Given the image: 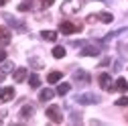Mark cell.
I'll return each instance as SVG.
<instances>
[{
    "label": "cell",
    "mask_w": 128,
    "mask_h": 126,
    "mask_svg": "<svg viewBox=\"0 0 128 126\" xmlns=\"http://www.w3.org/2000/svg\"><path fill=\"white\" fill-rule=\"evenodd\" d=\"M30 65H33L35 69H41V67H43V61H37V59H30Z\"/></svg>",
    "instance_id": "obj_24"
},
{
    "label": "cell",
    "mask_w": 128,
    "mask_h": 126,
    "mask_svg": "<svg viewBox=\"0 0 128 126\" xmlns=\"http://www.w3.org/2000/svg\"><path fill=\"white\" fill-rule=\"evenodd\" d=\"M114 88H116L118 92H126V90H128V82H126V80H122V77H118Z\"/></svg>",
    "instance_id": "obj_17"
},
{
    "label": "cell",
    "mask_w": 128,
    "mask_h": 126,
    "mask_svg": "<svg viewBox=\"0 0 128 126\" xmlns=\"http://www.w3.org/2000/svg\"><path fill=\"white\" fill-rule=\"evenodd\" d=\"M20 116H22V118H30V116H33V106H28V104L22 106V108H20Z\"/></svg>",
    "instance_id": "obj_18"
},
{
    "label": "cell",
    "mask_w": 128,
    "mask_h": 126,
    "mask_svg": "<svg viewBox=\"0 0 128 126\" xmlns=\"http://www.w3.org/2000/svg\"><path fill=\"white\" fill-rule=\"evenodd\" d=\"M71 120L73 122H82V116H79V114H71Z\"/></svg>",
    "instance_id": "obj_26"
},
{
    "label": "cell",
    "mask_w": 128,
    "mask_h": 126,
    "mask_svg": "<svg viewBox=\"0 0 128 126\" xmlns=\"http://www.w3.org/2000/svg\"><path fill=\"white\" fill-rule=\"evenodd\" d=\"M100 47L98 45H88V47H84L82 51H79V55L82 57H96V55H100Z\"/></svg>",
    "instance_id": "obj_5"
},
{
    "label": "cell",
    "mask_w": 128,
    "mask_h": 126,
    "mask_svg": "<svg viewBox=\"0 0 128 126\" xmlns=\"http://www.w3.org/2000/svg\"><path fill=\"white\" fill-rule=\"evenodd\" d=\"M69 90H71V86H69V84H59V86H57V94H59V96H65Z\"/></svg>",
    "instance_id": "obj_20"
},
{
    "label": "cell",
    "mask_w": 128,
    "mask_h": 126,
    "mask_svg": "<svg viewBox=\"0 0 128 126\" xmlns=\"http://www.w3.org/2000/svg\"><path fill=\"white\" fill-rule=\"evenodd\" d=\"M4 20L10 24V26H14V28H16V30H20V33H24V30H26V26H24V22H18L16 18H14V16H10V14L8 12H4Z\"/></svg>",
    "instance_id": "obj_6"
},
{
    "label": "cell",
    "mask_w": 128,
    "mask_h": 126,
    "mask_svg": "<svg viewBox=\"0 0 128 126\" xmlns=\"http://www.w3.org/2000/svg\"><path fill=\"white\" fill-rule=\"evenodd\" d=\"M53 2H55V0H41V4H43V6H45V8H47V6H51V4H53Z\"/></svg>",
    "instance_id": "obj_25"
},
{
    "label": "cell",
    "mask_w": 128,
    "mask_h": 126,
    "mask_svg": "<svg viewBox=\"0 0 128 126\" xmlns=\"http://www.w3.org/2000/svg\"><path fill=\"white\" fill-rule=\"evenodd\" d=\"M12 98H14V88H4L2 92H0V104L10 102Z\"/></svg>",
    "instance_id": "obj_8"
},
{
    "label": "cell",
    "mask_w": 128,
    "mask_h": 126,
    "mask_svg": "<svg viewBox=\"0 0 128 126\" xmlns=\"http://www.w3.org/2000/svg\"><path fill=\"white\" fill-rule=\"evenodd\" d=\"M30 6H33V4H30L28 0H24V2L18 4V12H26V10H30Z\"/></svg>",
    "instance_id": "obj_22"
},
{
    "label": "cell",
    "mask_w": 128,
    "mask_h": 126,
    "mask_svg": "<svg viewBox=\"0 0 128 126\" xmlns=\"http://www.w3.org/2000/svg\"><path fill=\"white\" fill-rule=\"evenodd\" d=\"M116 106H128V96H124V98H118V100H116Z\"/></svg>",
    "instance_id": "obj_23"
},
{
    "label": "cell",
    "mask_w": 128,
    "mask_h": 126,
    "mask_svg": "<svg viewBox=\"0 0 128 126\" xmlns=\"http://www.w3.org/2000/svg\"><path fill=\"white\" fill-rule=\"evenodd\" d=\"M77 100V104H100L102 102V98L100 96H96V94H79V96L75 98Z\"/></svg>",
    "instance_id": "obj_1"
},
{
    "label": "cell",
    "mask_w": 128,
    "mask_h": 126,
    "mask_svg": "<svg viewBox=\"0 0 128 126\" xmlns=\"http://www.w3.org/2000/svg\"><path fill=\"white\" fill-rule=\"evenodd\" d=\"M28 84H30V88H39V86H41V80H39V75H37V73L28 75Z\"/></svg>",
    "instance_id": "obj_19"
},
{
    "label": "cell",
    "mask_w": 128,
    "mask_h": 126,
    "mask_svg": "<svg viewBox=\"0 0 128 126\" xmlns=\"http://www.w3.org/2000/svg\"><path fill=\"white\" fill-rule=\"evenodd\" d=\"M53 57L55 59H63V57H65V47H61V45L53 47Z\"/></svg>",
    "instance_id": "obj_16"
},
{
    "label": "cell",
    "mask_w": 128,
    "mask_h": 126,
    "mask_svg": "<svg viewBox=\"0 0 128 126\" xmlns=\"http://www.w3.org/2000/svg\"><path fill=\"white\" fill-rule=\"evenodd\" d=\"M12 69H14V65H12V63H10V61H6V63H4V65H2V67H0V82H2V80H4V77H6V73H10Z\"/></svg>",
    "instance_id": "obj_13"
},
{
    "label": "cell",
    "mask_w": 128,
    "mask_h": 126,
    "mask_svg": "<svg viewBox=\"0 0 128 126\" xmlns=\"http://www.w3.org/2000/svg\"><path fill=\"white\" fill-rule=\"evenodd\" d=\"M79 8H82V0H65L63 6H61V12L71 14V12H77Z\"/></svg>",
    "instance_id": "obj_2"
},
{
    "label": "cell",
    "mask_w": 128,
    "mask_h": 126,
    "mask_svg": "<svg viewBox=\"0 0 128 126\" xmlns=\"http://www.w3.org/2000/svg\"><path fill=\"white\" fill-rule=\"evenodd\" d=\"M108 63H110V59H108V57H106V59H104V61H100V67H104V65H108Z\"/></svg>",
    "instance_id": "obj_28"
},
{
    "label": "cell",
    "mask_w": 128,
    "mask_h": 126,
    "mask_svg": "<svg viewBox=\"0 0 128 126\" xmlns=\"http://www.w3.org/2000/svg\"><path fill=\"white\" fill-rule=\"evenodd\" d=\"M98 20H102V22H112L114 16H112L110 12H100V14H98Z\"/></svg>",
    "instance_id": "obj_21"
},
{
    "label": "cell",
    "mask_w": 128,
    "mask_h": 126,
    "mask_svg": "<svg viewBox=\"0 0 128 126\" xmlns=\"http://www.w3.org/2000/svg\"><path fill=\"white\" fill-rule=\"evenodd\" d=\"M4 59H6V51H4V49H0V63H2Z\"/></svg>",
    "instance_id": "obj_27"
},
{
    "label": "cell",
    "mask_w": 128,
    "mask_h": 126,
    "mask_svg": "<svg viewBox=\"0 0 128 126\" xmlns=\"http://www.w3.org/2000/svg\"><path fill=\"white\" fill-rule=\"evenodd\" d=\"M10 43V30L6 26H0V45H8Z\"/></svg>",
    "instance_id": "obj_12"
},
{
    "label": "cell",
    "mask_w": 128,
    "mask_h": 126,
    "mask_svg": "<svg viewBox=\"0 0 128 126\" xmlns=\"http://www.w3.org/2000/svg\"><path fill=\"white\" fill-rule=\"evenodd\" d=\"M45 114H47V118H49V120H53V122H63V114H61V110L57 108V106H49V108H47L45 110Z\"/></svg>",
    "instance_id": "obj_4"
},
{
    "label": "cell",
    "mask_w": 128,
    "mask_h": 126,
    "mask_svg": "<svg viewBox=\"0 0 128 126\" xmlns=\"http://www.w3.org/2000/svg\"><path fill=\"white\" fill-rule=\"evenodd\" d=\"M73 77H75L77 84H90V73L84 71V69H77V71L73 73Z\"/></svg>",
    "instance_id": "obj_7"
},
{
    "label": "cell",
    "mask_w": 128,
    "mask_h": 126,
    "mask_svg": "<svg viewBox=\"0 0 128 126\" xmlns=\"http://www.w3.org/2000/svg\"><path fill=\"white\" fill-rule=\"evenodd\" d=\"M59 30H61L63 35H73V33H79L82 26H79V24H73V22H69V20H63V22L59 24Z\"/></svg>",
    "instance_id": "obj_3"
},
{
    "label": "cell",
    "mask_w": 128,
    "mask_h": 126,
    "mask_svg": "<svg viewBox=\"0 0 128 126\" xmlns=\"http://www.w3.org/2000/svg\"><path fill=\"white\" fill-rule=\"evenodd\" d=\"M61 77H63V73H61V71H51L49 75H47V82H49V84H57Z\"/></svg>",
    "instance_id": "obj_14"
},
{
    "label": "cell",
    "mask_w": 128,
    "mask_h": 126,
    "mask_svg": "<svg viewBox=\"0 0 128 126\" xmlns=\"http://www.w3.org/2000/svg\"><path fill=\"white\" fill-rule=\"evenodd\" d=\"M100 88L102 90H114V88H112V77L108 73H102L100 75Z\"/></svg>",
    "instance_id": "obj_9"
},
{
    "label": "cell",
    "mask_w": 128,
    "mask_h": 126,
    "mask_svg": "<svg viewBox=\"0 0 128 126\" xmlns=\"http://www.w3.org/2000/svg\"><path fill=\"white\" fill-rule=\"evenodd\" d=\"M41 39H45V41H55V39H57V33H55V30H41Z\"/></svg>",
    "instance_id": "obj_15"
},
{
    "label": "cell",
    "mask_w": 128,
    "mask_h": 126,
    "mask_svg": "<svg viewBox=\"0 0 128 126\" xmlns=\"http://www.w3.org/2000/svg\"><path fill=\"white\" fill-rule=\"evenodd\" d=\"M55 94H57V92H53L51 88H45V90H41V94H39V100H41V102H49Z\"/></svg>",
    "instance_id": "obj_11"
},
{
    "label": "cell",
    "mask_w": 128,
    "mask_h": 126,
    "mask_svg": "<svg viewBox=\"0 0 128 126\" xmlns=\"http://www.w3.org/2000/svg\"><path fill=\"white\" fill-rule=\"evenodd\" d=\"M12 77H14V82L20 84V82H24L26 77H28V71H26L24 67H18V69H14V75H12Z\"/></svg>",
    "instance_id": "obj_10"
},
{
    "label": "cell",
    "mask_w": 128,
    "mask_h": 126,
    "mask_svg": "<svg viewBox=\"0 0 128 126\" xmlns=\"http://www.w3.org/2000/svg\"><path fill=\"white\" fill-rule=\"evenodd\" d=\"M6 4V0H0V6H4Z\"/></svg>",
    "instance_id": "obj_29"
}]
</instances>
